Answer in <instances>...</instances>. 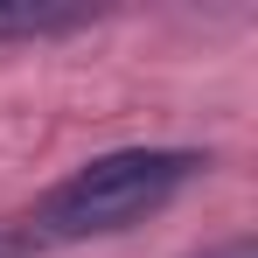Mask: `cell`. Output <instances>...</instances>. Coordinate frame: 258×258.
Segmentation results:
<instances>
[{"label":"cell","mask_w":258,"mask_h":258,"mask_svg":"<svg viewBox=\"0 0 258 258\" xmlns=\"http://www.w3.org/2000/svg\"><path fill=\"white\" fill-rule=\"evenodd\" d=\"M98 14L63 7V0H0V42H49V35H77Z\"/></svg>","instance_id":"7a4b0ae2"},{"label":"cell","mask_w":258,"mask_h":258,"mask_svg":"<svg viewBox=\"0 0 258 258\" xmlns=\"http://www.w3.org/2000/svg\"><path fill=\"white\" fill-rule=\"evenodd\" d=\"M196 258H258L251 237H230V244H210V251H196Z\"/></svg>","instance_id":"277c9868"},{"label":"cell","mask_w":258,"mask_h":258,"mask_svg":"<svg viewBox=\"0 0 258 258\" xmlns=\"http://www.w3.org/2000/svg\"><path fill=\"white\" fill-rule=\"evenodd\" d=\"M203 168H210V154H196V147H119V154H98V161H84L70 181H56L35 203L28 237L35 244L119 237L133 223H147L154 210H168Z\"/></svg>","instance_id":"6da1fadb"},{"label":"cell","mask_w":258,"mask_h":258,"mask_svg":"<svg viewBox=\"0 0 258 258\" xmlns=\"http://www.w3.org/2000/svg\"><path fill=\"white\" fill-rule=\"evenodd\" d=\"M0 258H35V237H28V230H7V223H0Z\"/></svg>","instance_id":"3957f363"}]
</instances>
